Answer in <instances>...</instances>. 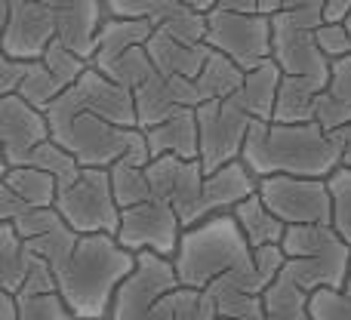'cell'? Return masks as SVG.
<instances>
[{"label": "cell", "instance_id": "obj_15", "mask_svg": "<svg viewBox=\"0 0 351 320\" xmlns=\"http://www.w3.org/2000/svg\"><path fill=\"white\" fill-rule=\"evenodd\" d=\"M0 139H3V169L28 167L31 154L53 139L47 111L28 105L22 96H0Z\"/></svg>", "mask_w": 351, "mask_h": 320}, {"label": "cell", "instance_id": "obj_13", "mask_svg": "<svg viewBox=\"0 0 351 320\" xmlns=\"http://www.w3.org/2000/svg\"><path fill=\"white\" fill-rule=\"evenodd\" d=\"M0 53L12 59H43L49 43L59 40V22L34 0H0Z\"/></svg>", "mask_w": 351, "mask_h": 320}, {"label": "cell", "instance_id": "obj_20", "mask_svg": "<svg viewBox=\"0 0 351 320\" xmlns=\"http://www.w3.org/2000/svg\"><path fill=\"white\" fill-rule=\"evenodd\" d=\"M259 191V179L247 169L243 160H234L228 167L206 173L204 179V191H200V204H197V225L206 222L213 216L231 212L234 206H241L243 200H250Z\"/></svg>", "mask_w": 351, "mask_h": 320}, {"label": "cell", "instance_id": "obj_5", "mask_svg": "<svg viewBox=\"0 0 351 320\" xmlns=\"http://www.w3.org/2000/svg\"><path fill=\"white\" fill-rule=\"evenodd\" d=\"M287 256L284 271L305 293L324 286L346 290L351 274V247L333 231V225H290L280 241Z\"/></svg>", "mask_w": 351, "mask_h": 320}, {"label": "cell", "instance_id": "obj_16", "mask_svg": "<svg viewBox=\"0 0 351 320\" xmlns=\"http://www.w3.org/2000/svg\"><path fill=\"white\" fill-rule=\"evenodd\" d=\"M10 225L31 247V253L40 256V259L53 268V274L62 271V265L71 259V253L80 243V234L62 219V212L56 210V206H49V210H34Z\"/></svg>", "mask_w": 351, "mask_h": 320}, {"label": "cell", "instance_id": "obj_25", "mask_svg": "<svg viewBox=\"0 0 351 320\" xmlns=\"http://www.w3.org/2000/svg\"><path fill=\"white\" fill-rule=\"evenodd\" d=\"M280 84H284V71L278 68V62H274V59H268L265 65L247 71L241 99H243V105H247V111H250V117H253V121H274Z\"/></svg>", "mask_w": 351, "mask_h": 320}, {"label": "cell", "instance_id": "obj_27", "mask_svg": "<svg viewBox=\"0 0 351 320\" xmlns=\"http://www.w3.org/2000/svg\"><path fill=\"white\" fill-rule=\"evenodd\" d=\"M37 259L40 256L31 253V247L19 237V231L10 222L0 225V290L19 296Z\"/></svg>", "mask_w": 351, "mask_h": 320}, {"label": "cell", "instance_id": "obj_49", "mask_svg": "<svg viewBox=\"0 0 351 320\" xmlns=\"http://www.w3.org/2000/svg\"><path fill=\"white\" fill-rule=\"evenodd\" d=\"M346 290H348V293H351V274H348V284H346Z\"/></svg>", "mask_w": 351, "mask_h": 320}, {"label": "cell", "instance_id": "obj_45", "mask_svg": "<svg viewBox=\"0 0 351 320\" xmlns=\"http://www.w3.org/2000/svg\"><path fill=\"white\" fill-rule=\"evenodd\" d=\"M333 139H336V145H339V151H342V167L351 169V123L348 127H342V130H336Z\"/></svg>", "mask_w": 351, "mask_h": 320}, {"label": "cell", "instance_id": "obj_28", "mask_svg": "<svg viewBox=\"0 0 351 320\" xmlns=\"http://www.w3.org/2000/svg\"><path fill=\"white\" fill-rule=\"evenodd\" d=\"M327 90L324 84L308 77H287L280 84L278 108H274V123H315L317 96Z\"/></svg>", "mask_w": 351, "mask_h": 320}, {"label": "cell", "instance_id": "obj_21", "mask_svg": "<svg viewBox=\"0 0 351 320\" xmlns=\"http://www.w3.org/2000/svg\"><path fill=\"white\" fill-rule=\"evenodd\" d=\"M148 151L152 160L160 158H179V160H200V130H197V111L185 108L167 117L164 123L145 130Z\"/></svg>", "mask_w": 351, "mask_h": 320}, {"label": "cell", "instance_id": "obj_29", "mask_svg": "<svg viewBox=\"0 0 351 320\" xmlns=\"http://www.w3.org/2000/svg\"><path fill=\"white\" fill-rule=\"evenodd\" d=\"M243 77H247V71L237 68L228 56L213 53L210 62H206V68L200 71V77L194 80V84H197V93L206 105V102H216V99L237 96V93L243 90Z\"/></svg>", "mask_w": 351, "mask_h": 320}, {"label": "cell", "instance_id": "obj_11", "mask_svg": "<svg viewBox=\"0 0 351 320\" xmlns=\"http://www.w3.org/2000/svg\"><path fill=\"white\" fill-rule=\"evenodd\" d=\"M49 111H56V114H77V111H86V114H96V117H102V121L114 123V127L139 130L136 96L130 90H123V86H117L114 80H108L105 74H99L93 65L71 90H65L56 99Z\"/></svg>", "mask_w": 351, "mask_h": 320}, {"label": "cell", "instance_id": "obj_8", "mask_svg": "<svg viewBox=\"0 0 351 320\" xmlns=\"http://www.w3.org/2000/svg\"><path fill=\"white\" fill-rule=\"evenodd\" d=\"M206 47L228 56L243 71H253L271 59V19L259 10H213L206 12Z\"/></svg>", "mask_w": 351, "mask_h": 320}, {"label": "cell", "instance_id": "obj_37", "mask_svg": "<svg viewBox=\"0 0 351 320\" xmlns=\"http://www.w3.org/2000/svg\"><path fill=\"white\" fill-rule=\"evenodd\" d=\"M333 197V231L351 247V169L339 167L327 179Z\"/></svg>", "mask_w": 351, "mask_h": 320}, {"label": "cell", "instance_id": "obj_17", "mask_svg": "<svg viewBox=\"0 0 351 320\" xmlns=\"http://www.w3.org/2000/svg\"><path fill=\"white\" fill-rule=\"evenodd\" d=\"M59 197V182L37 167L3 169L0 179V222H16L34 210H49Z\"/></svg>", "mask_w": 351, "mask_h": 320}, {"label": "cell", "instance_id": "obj_48", "mask_svg": "<svg viewBox=\"0 0 351 320\" xmlns=\"http://www.w3.org/2000/svg\"><path fill=\"white\" fill-rule=\"evenodd\" d=\"M342 25H346V31L351 34V16H348V19H346V22H342Z\"/></svg>", "mask_w": 351, "mask_h": 320}, {"label": "cell", "instance_id": "obj_1", "mask_svg": "<svg viewBox=\"0 0 351 320\" xmlns=\"http://www.w3.org/2000/svg\"><path fill=\"white\" fill-rule=\"evenodd\" d=\"M241 160L256 179H330L342 167V151L321 123L253 121Z\"/></svg>", "mask_w": 351, "mask_h": 320}, {"label": "cell", "instance_id": "obj_18", "mask_svg": "<svg viewBox=\"0 0 351 320\" xmlns=\"http://www.w3.org/2000/svg\"><path fill=\"white\" fill-rule=\"evenodd\" d=\"M133 96H136V114H139V130H152L158 123H164L167 117H173L176 111L185 108L197 111L204 105L194 80L170 77V74L160 71H154L152 80H145Z\"/></svg>", "mask_w": 351, "mask_h": 320}, {"label": "cell", "instance_id": "obj_2", "mask_svg": "<svg viewBox=\"0 0 351 320\" xmlns=\"http://www.w3.org/2000/svg\"><path fill=\"white\" fill-rule=\"evenodd\" d=\"M139 256L123 249L111 234H80L71 259L56 271L59 296L77 320H102L111 315L117 290L136 271Z\"/></svg>", "mask_w": 351, "mask_h": 320}, {"label": "cell", "instance_id": "obj_38", "mask_svg": "<svg viewBox=\"0 0 351 320\" xmlns=\"http://www.w3.org/2000/svg\"><path fill=\"white\" fill-rule=\"evenodd\" d=\"M19 299V320H77L59 293L49 296H16Z\"/></svg>", "mask_w": 351, "mask_h": 320}, {"label": "cell", "instance_id": "obj_4", "mask_svg": "<svg viewBox=\"0 0 351 320\" xmlns=\"http://www.w3.org/2000/svg\"><path fill=\"white\" fill-rule=\"evenodd\" d=\"M47 117L49 130H53V142L71 151L84 169H111L114 163H130V167L152 163L145 130L114 127V123L86 114V111H77V114L49 111Z\"/></svg>", "mask_w": 351, "mask_h": 320}, {"label": "cell", "instance_id": "obj_33", "mask_svg": "<svg viewBox=\"0 0 351 320\" xmlns=\"http://www.w3.org/2000/svg\"><path fill=\"white\" fill-rule=\"evenodd\" d=\"M111 188H114V197H117V204H121V210H130V206H139V204L154 200L145 167L114 163V167H111Z\"/></svg>", "mask_w": 351, "mask_h": 320}, {"label": "cell", "instance_id": "obj_36", "mask_svg": "<svg viewBox=\"0 0 351 320\" xmlns=\"http://www.w3.org/2000/svg\"><path fill=\"white\" fill-rule=\"evenodd\" d=\"M43 62H47V68L59 77V84L65 86V90H71V86L90 71V62H86L84 56H77L74 49H68L62 40L49 43V49L43 53Z\"/></svg>", "mask_w": 351, "mask_h": 320}, {"label": "cell", "instance_id": "obj_23", "mask_svg": "<svg viewBox=\"0 0 351 320\" xmlns=\"http://www.w3.org/2000/svg\"><path fill=\"white\" fill-rule=\"evenodd\" d=\"M315 123H321L327 133H336L351 123V56L333 62L327 90L317 96Z\"/></svg>", "mask_w": 351, "mask_h": 320}, {"label": "cell", "instance_id": "obj_41", "mask_svg": "<svg viewBox=\"0 0 351 320\" xmlns=\"http://www.w3.org/2000/svg\"><path fill=\"white\" fill-rule=\"evenodd\" d=\"M317 43H321L324 56H327L330 62L351 56V34L346 31V25H342V22L321 25V28H317Z\"/></svg>", "mask_w": 351, "mask_h": 320}, {"label": "cell", "instance_id": "obj_19", "mask_svg": "<svg viewBox=\"0 0 351 320\" xmlns=\"http://www.w3.org/2000/svg\"><path fill=\"white\" fill-rule=\"evenodd\" d=\"M59 22V40L86 62L96 53V34L105 22V0H34Z\"/></svg>", "mask_w": 351, "mask_h": 320}, {"label": "cell", "instance_id": "obj_24", "mask_svg": "<svg viewBox=\"0 0 351 320\" xmlns=\"http://www.w3.org/2000/svg\"><path fill=\"white\" fill-rule=\"evenodd\" d=\"M154 28L152 22H145V19H111L105 16L102 28H99L96 34V53H93L90 65L99 68L105 65V62L117 59L121 53H127V49L133 47H145L148 40H152Z\"/></svg>", "mask_w": 351, "mask_h": 320}, {"label": "cell", "instance_id": "obj_7", "mask_svg": "<svg viewBox=\"0 0 351 320\" xmlns=\"http://www.w3.org/2000/svg\"><path fill=\"white\" fill-rule=\"evenodd\" d=\"M56 210L77 234L117 237L123 210L111 188V169H84L74 185L59 188Z\"/></svg>", "mask_w": 351, "mask_h": 320}, {"label": "cell", "instance_id": "obj_6", "mask_svg": "<svg viewBox=\"0 0 351 320\" xmlns=\"http://www.w3.org/2000/svg\"><path fill=\"white\" fill-rule=\"evenodd\" d=\"M179 286L173 259H164L158 253H139L136 271L117 290L108 320H173Z\"/></svg>", "mask_w": 351, "mask_h": 320}, {"label": "cell", "instance_id": "obj_44", "mask_svg": "<svg viewBox=\"0 0 351 320\" xmlns=\"http://www.w3.org/2000/svg\"><path fill=\"white\" fill-rule=\"evenodd\" d=\"M191 10L197 12H213V10H237V12H256L259 10V0H182Z\"/></svg>", "mask_w": 351, "mask_h": 320}, {"label": "cell", "instance_id": "obj_12", "mask_svg": "<svg viewBox=\"0 0 351 320\" xmlns=\"http://www.w3.org/2000/svg\"><path fill=\"white\" fill-rule=\"evenodd\" d=\"M182 234H185V228H182L173 206L164 204V200H148V204L123 210L117 243L136 256L158 253L164 259H176Z\"/></svg>", "mask_w": 351, "mask_h": 320}, {"label": "cell", "instance_id": "obj_3", "mask_svg": "<svg viewBox=\"0 0 351 320\" xmlns=\"http://www.w3.org/2000/svg\"><path fill=\"white\" fill-rule=\"evenodd\" d=\"M179 284L188 290H206L219 278L247 271L256 265V253L247 243L241 225L231 212L213 216L182 234L179 253L173 259Z\"/></svg>", "mask_w": 351, "mask_h": 320}, {"label": "cell", "instance_id": "obj_42", "mask_svg": "<svg viewBox=\"0 0 351 320\" xmlns=\"http://www.w3.org/2000/svg\"><path fill=\"white\" fill-rule=\"evenodd\" d=\"M25 74H28V62L0 53V96H16Z\"/></svg>", "mask_w": 351, "mask_h": 320}, {"label": "cell", "instance_id": "obj_32", "mask_svg": "<svg viewBox=\"0 0 351 320\" xmlns=\"http://www.w3.org/2000/svg\"><path fill=\"white\" fill-rule=\"evenodd\" d=\"M62 93H65V86H62L59 77L47 68V62L34 59V62H28V74H25V80H22V86H19L16 96H22L25 102L34 105V108L49 111Z\"/></svg>", "mask_w": 351, "mask_h": 320}, {"label": "cell", "instance_id": "obj_34", "mask_svg": "<svg viewBox=\"0 0 351 320\" xmlns=\"http://www.w3.org/2000/svg\"><path fill=\"white\" fill-rule=\"evenodd\" d=\"M28 167H37V169H43V173H49L56 182H59V188L74 185V182L80 179V173H84V167L77 163V158H74L71 151H65V148L53 139L43 142V145L31 154Z\"/></svg>", "mask_w": 351, "mask_h": 320}, {"label": "cell", "instance_id": "obj_31", "mask_svg": "<svg viewBox=\"0 0 351 320\" xmlns=\"http://www.w3.org/2000/svg\"><path fill=\"white\" fill-rule=\"evenodd\" d=\"M96 71L105 74L108 80H114V84L123 86V90L136 93L145 80H152V74L158 71V68H154V62H152V56H148L145 47H133V49H127V53H121L117 59L99 65Z\"/></svg>", "mask_w": 351, "mask_h": 320}, {"label": "cell", "instance_id": "obj_39", "mask_svg": "<svg viewBox=\"0 0 351 320\" xmlns=\"http://www.w3.org/2000/svg\"><path fill=\"white\" fill-rule=\"evenodd\" d=\"M311 320H351V293L348 290H324L311 293L308 299Z\"/></svg>", "mask_w": 351, "mask_h": 320}, {"label": "cell", "instance_id": "obj_30", "mask_svg": "<svg viewBox=\"0 0 351 320\" xmlns=\"http://www.w3.org/2000/svg\"><path fill=\"white\" fill-rule=\"evenodd\" d=\"M308 299H311V293H305L290 274L280 271V278L262 296V302H265V320H311Z\"/></svg>", "mask_w": 351, "mask_h": 320}, {"label": "cell", "instance_id": "obj_47", "mask_svg": "<svg viewBox=\"0 0 351 320\" xmlns=\"http://www.w3.org/2000/svg\"><path fill=\"white\" fill-rule=\"evenodd\" d=\"M0 320H19V299L0 290Z\"/></svg>", "mask_w": 351, "mask_h": 320}, {"label": "cell", "instance_id": "obj_43", "mask_svg": "<svg viewBox=\"0 0 351 320\" xmlns=\"http://www.w3.org/2000/svg\"><path fill=\"white\" fill-rule=\"evenodd\" d=\"M154 0H105V16L111 19H148Z\"/></svg>", "mask_w": 351, "mask_h": 320}, {"label": "cell", "instance_id": "obj_35", "mask_svg": "<svg viewBox=\"0 0 351 320\" xmlns=\"http://www.w3.org/2000/svg\"><path fill=\"white\" fill-rule=\"evenodd\" d=\"M259 12L268 19L290 16L311 31L327 25V0H259Z\"/></svg>", "mask_w": 351, "mask_h": 320}, {"label": "cell", "instance_id": "obj_26", "mask_svg": "<svg viewBox=\"0 0 351 320\" xmlns=\"http://www.w3.org/2000/svg\"><path fill=\"white\" fill-rule=\"evenodd\" d=\"M231 216L237 219L243 237H247V243L253 249L280 247V241H284V234H287V225L280 222L271 210H268L265 200L259 197V191H256L250 200H243L241 206H234V210H231Z\"/></svg>", "mask_w": 351, "mask_h": 320}, {"label": "cell", "instance_id": "obj_10", "mask_svg": "<svg viewBox=\"0 0 351 320\" xmlns=\"http://www.w3.org/2000/svg\"><path fill=\"white\" fill-rule=\"evenodd\" d=\"M259 197L290 228V225H333V197L327 179H296L271 175L259 179Z\"/></svg>", "mask_w": 351, "mask_h": 320}, {"label": "cell", "instance_id": "obj_9", "mask_svg": "<svg viewBox=\"0 0 351 320\" xmlns=\"http://www.w3.org/2000/svg\"><path fill=\"white\" fill-rule=\"evenodd\" d=\"M250 127H253V117H250L241 93L231 99H216V102L200 105L197 130H200V167H204V173H216V169L241 160Z\"/></svg>", "mask_w": 351, "mask_h": 320}, {"label": "cell", "instance_id": "obj_14", "mask_svg": "<svg viewBox=\"0 0 351 320\" xmlns=\"http://www.w3.org/2000/svg\"><path fill=\"white\" fill-rule=\"evenodd\" d=\"M271 59L287 77H308L317 84H330L333 62L324 56L317 43V31L305 28L302 22L290 16L271 19Z\"/></svg>", "mask_w": 351, "mask_h": 320}, {"label": "cell", "instance_id": "obj_40", "mask_svg": "<svg viewBox=\"0 0 351 320\" xmlns=\"http://www.w3.org/2000/svg\"><path fill=\"white\" fill-rule=\"evenodd\" d=\"M173 320H216V305H213L206 290H176V317Z\"/></svg>", "mask_w": 351, "mask_h": 320}, {"label": "cell", "instance_id": "obj_22", "mask_svg": "<svg viewBox=\"0 0 351 320\" xmlns=\"http://www.w3.org/2000/svg\"><path fill=\"white\" fill-rule=\"evenodd\" d=\"M145 49L160 74L185 77V80H197L213 56V49L206 43H185L170 34H160V31H154L152 40L145 43Z\"/></svg>", "mask_w": 351, "mask_h": 320}, {"label": "cell", "instance_id": "obj_46", "mask_svg": "<svg viewBox=\"0 0 351 320\" xmlns=\"http://www.w3.org/2000/svg\"><path fill=\"white\" fill-rule=\"evenodd\" d=\"M351 16V0H327V22H346Z\"/></svg>", "mask_w": 351, "mask_h": 320}]
</instances>
